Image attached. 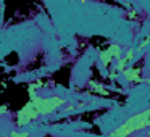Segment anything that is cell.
<instances>
[{"label": "cell", "mask_w": 150, "mask_h": 137, "mask_svg": "<svg viewBox=\"0 0 150 137\" xmlns=\"http://www.w3.org/2000/svg\"><path fill=\"white\" fill-rule=\"evenodd\" d=\"M150 126V108L140 111V113L132 114L131 118H127L123 124L116 127L115 131H111L108 136L110 137H129L134 132L144 131L145 127Z\"/></svg>", "instance_id": "1"}, {"label": "cell", "mask_w": 150, "mask_h": 137, "mask_svg": "<svg viewBox=\"0 0 150 137\" xmlns=\"http://www.w3.org/2000/svg\"><path fill=\"white\" fill-rule=\"evenodd\" d=\"M31 102L36 107V110L39 111L40 116L52 114L53 111H57L60 107L66 103V100H63L62 97H34L31 98Z\"/></svg>", "instance_id": "2"}, {"label": "cell", "mask_w": 150, "mask_h": 137, "mask_svg": "<svg viewBox=\"0 0 150 137\" xmlns=\"http://www.w3.org/2000/svg\"><path fill=\"white\" fill-rule=\"evenodd\" d=\"M39 116H40L39 111L36 110V107L33 105V102L29 100L28 103H24V107L16 113V126H26V124L36 121Z\"/></svg>", "instance_id": "3"}, {"label": "cell", "mask_w": 150, "mask_h": 137, "mask_svg": "<svg viewBox=\"0 0 150 137\" xmlns=\"http://www.w3.org/2000/svg\"><path fill=\"white\" fill-rule=\"evenodd\" d=\"M98 58H100V61H102V65H103V66H107L108 63L111 61V58H118V60H120L121 58V47L118 45V44H111L108 49L100 50V52H98Z\"/></svg>", "instance_id": "4"}, {"label": "cell", "mask_w": 150, "mask_h": 137, "mask_svg": "<svg viewBox=\"0 0 150 137\" xmlns=\"http://www.w3.org/2000/svg\"><path fill=\"white\" fill-rule=\"evenodd\" d=\"M121 74L124 76L127 82L131 84H137V82H142V69L140 68H126Z\"/></svg>", "instance_id": "5"}, {"label": "cell", "mask_w": 150, "mask_h": 137, "mask_svg": "<svg viewBox=\"0 0 150 137\" xmlns=\"http://www.w3.org/2000/svg\"><path fill=\"white\" fill-rule=\"evenodd\" d=\"M134 60V49H129L126 52V55L123 56V58H120L118 60V63H116V66H115V73H123L124 69H126V66L129 65L131 61Z\"/></svg>", "instance_id": "6"}, {"label": "cell", "mask_w": 150, "mask_h": 137, "mask_svg": "<svg viewBox=\"0 0 150 137\" xmlns=\"http://www.w3.org/2000/svg\"><path fill=\"white\" fill-rule=\"evenodd\" d=\"M149 44H150V34H149V36H147L145 39L142 40V42L139 44V45H137V49H136V50H137V53H139V52H142V50L145 49L147 45H149Z\"/></svg>", "instance_id": "7"}, {"label": "cell", "mask_w": 150, "mask_h": 137, "mask_svg": "<svg viewBox=\"0 0 150 137\" xmlns=\"http://www.w3.org/2000/svg\"><path fill=\"white\" fill-rule=\"evenodd\" d=\"M8 137H29V132H20V131H13V132L10 134Z\"/></svg>", "instance_id": "8"}, {"label": "cell", "mask_w": 150, "mask_h": 137, "mask_svg": "<svg viewBox=\"0 0 150 137\" xmlns=\"http://www.w3.org/2000/svg\"><path fill=\"white\" fill-rule=\"evenodd\" d=\"M7 110H8V108L5 107V105H0V116H2V114H5V113H7Z\"/></svg>", "instance_id": "9"}, {"label": "cell", "mask_w": 150, "mask_h": 137, "mask_svg": "<svg viewBox=\"0 0 150 137\" xmlns=\"http://www.w3.org/2000/svg\"><path fill=\"white\" fill-rule=\"evenodd\" d=\"M149 137H150V129H149Z\"/></svg>", "instance_id": "10"}]
</instances>
